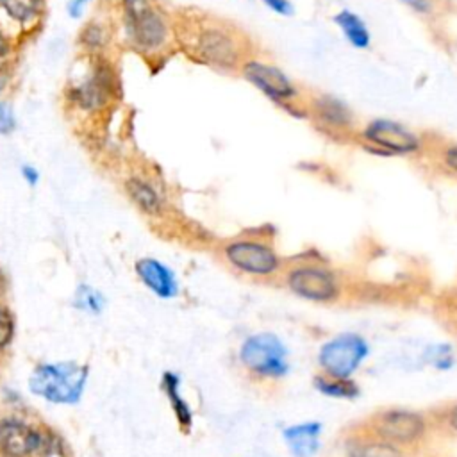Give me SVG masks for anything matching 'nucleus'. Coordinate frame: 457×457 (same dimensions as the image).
Here are the masks:
<instances>
[{"instance_id":"nucleus-1","label":"nucleus","mask_w":457,"mask_h":457,"mask_svg":"<svg viewBox=\"0 0 457 457\" xmlns=\"http://www.w3.org/2000/svg\"><path fill=\"white\" fill-rule=\"evenodd\" d=\"M175 14V41L187 59L220 73H239L246 59L262 52L239 23L198 9Z\"/></svg>"},{"instance_id":"nucleus-2","label":"nucleus","mask_w":457,"mask_h":457,"mask_svg":"<svg viewBox=\"0 0 457 457\" xmlns=\"http://www.w3.org/2000/svg\"><path fill=\"white\" fill-rule=\"evenodd\" d=\"M125 43L145 59H166L175 48V14L159 0H120Z\"/></svg>"},{"instance_id":"nucleus-3","label":"nucleus","mask_w":457,"mask_h":457,"mask_svg":"<svg viewBox=\"0 0 457 457\" xmlns=\"http://www.w3.org/2000/svg\"><path fill=\"white\" fill-rule=\"evenodd\" d=\"M241 370L257 382H280L291 373V352L271 330H257L243 337L236 350Z\"/></svg>"},{"instance_id":"nucleus-4","label":"nucleus","mask_w":457,"mask_h":457,"mask_svg":"<svg viewBox=\"0 0 457 457\" xmlns=\"http://www.w3.org/2000/svg\"><path fill=\"white\" fill-rule=\"evenodd\" d=\"M220 253L230 270L255 280L280 277L286 266L277 246L268 237L253 234H241L227 239L220 246Z\"/></svg>"},{"instance_id":"nucleus-5","label":"nucleus","mask_w":457,"mask_h":457,"mask_svg":"<svg viewBox=\"0 0 457 457\" xmlns=\"http://www.w3.org/2000/svg\"><path fill=\"white\" fill-rule=\"evenodd\" d=\"M434 420L427 412L411 407H386L373 412L362 425L371 436L400 446L405 452L418 450L430 437Z\"/></svg>"},{"instance_id":"nucleus-6","label":"nucleus","mask_w":457,"mask_h":457,"mask_svg":"<svg viewBox=\"0 0 457 457\" xmlns=\"http://www.w3.org/2000/svg\"><path fill=\"white\" fill-rule=\"evenodd\" d=\"M89 370L84 364L73 361L62 362H39L29 375V391L55 405H73L79 403L86 384Z\"/></svg>"},{"instance_id":"nucleus-7","label":"nucleus","mask_w":457,"mask_h":457,"mask_svg":"<svg viewBox=\"0 0 457 457\" xmlns=\"http://www.w3.org/2000/svg\"><path fill=\"white\" fill-rule=\"evenodd\" d=\"M118 79L104 55H87L84 70L68 84L66 100L79 112H102L116 98Z\"/></svg>"},{"instance_id":"nucleus-8","label":"nucleus","mask_w":457,"mask_h":457,"mask_svg":"<svg viewBox=\"0 0 457 457\" xmlns=\"http://www.w3.org/2000/svg\"><path fill=\"white\" fill-rule=\"evenodd\" d=\"M237 75H241L278 107L295 116H303L307 89L300 87L280 66L264 57L262 52L246 59Z\"/></svg>"},{"instance_id":"nucleus-9","label":"nucleus","mask_w":457,"mask_h":457,"mask_svg":"<svg viewBox=\"0 0 457 457\" xmlns=\"http://www.w3.org/2000/svg\"><path fill=\"white\" fill-rule=\"evenodd\" d=\"M280 280L284 287L311 303H332L343 295V280L328 264L303 259L286 264Z\"/></svg>"},{"instance_id":"nucleus-10","label":"nucleus","mask_w":457,"mask_h":457,"mask_svg":"<svg viewBox=\"0 0 457 457\" xmlns=\"http://www.w3.org/2000/svg\"><path fill=\"white\" fill-rule=\"evenodd\" d=\"M355 141L371 154L384 157H409L425 152V139L407 125L387 120L373 118L359 127Z\"/></svg>"},{"instance_id":"nucleus-11","label":"nucleus","mask_w":457,"mask_h":457,"mask_svg":"<svg viewBox=\"0 0 457 457\" xmlns=\"http://www.w3.org/2000/svg\"><path fill=\"white\" fill-rule=\"evenodd\" d=\"M371 353L370 341L359 332H337L325 339L316 352L320 373L336 378H353Z\"/></svg>"},{"instance_id":"nucleus-12","label":"nucleus","mask_w":457,"mask_h":457,"mask_svg":"<svg viewBox=\"0 0 457 457\" xmlns=\"http://www.w3.org/2000/svg\"><path fill=\"white\" fill-rule=\"evenodd\" d=\"M303 116L314 123L318 130L336 139H355L359 132V120L355 112L343 100L307 89Z\"/></svg>"},{"instance_id":"nucleus-13","label":"nucleus","mask_w":457,"mask_h":457,"mask_svg":"<svg viewBox=\"0 0 457 457\" xmlns=\"http://www.w3.org/2000/svg\"><path fill=\"white\" fill-rule=\"evenodd\" d=\"M46 432L20 416L0 418V457H37Z\"/></svg>"},{"instance_id":"nucleus-14","label":"nucleus","mask_w":457,"mask_h":457,"mask_svg":"<svg viewBox=\"0 0 457 457\" xmlns=\"http://www.w3.org/2000/svg\"><path fill=\"white\" fill-rule=\"evenodd\" d=\"M321 436L323 423L318 420L289 423L280 432V437L291 457H316L323 445Z\"/></svg>"},{"instance_id":"nucleus-15","label":"nucleus","mask_w":457,"mask_h":457,"mask_svg":"<svg viewBox=\"0 0 457 457\" xmlns=\"http://www.w3.org/2000/svg\"><path fill=\"white\" fill-rule=\"evenodd\" d=\"M136 275L137 278L157 296L162 300H171L179 295L180 286L175 271L162 261L155 257H141L136 261Z\"/></svg>"},{"instance_id":"nucleus-16","label":"nucleus","mask_w":457,"mask_h":457,"mask_svg":"<svg viewBox=\"0 0 457 457\" xmlns=\"http://www.w3.org/2000/svg\"><path fill=\"white\" fill-rule=\"evenodd\" d=\"M125 191L132 204L148 216H161L166 209L162 189L145 175H130L125 180Z\"/></svg>"},{"instance_id":"nucleus-17","label":"nucleus","mask_w":457,"mask_h":457,"mask_svg":"<svg viewBox=\"0 0 457 457\" xmlns=\"http://www.w3.org/2000/svg\"><path fill=\"white\" fill-rule=\"evenodd\" d=\"M345 457H409V452L366 432L350 434L345 441Z\"/></svg>"},{"instance_id":"nucleus-18","label":"nucleus","mask_w":457,"mask_h":457,"mask_svg":"<svg viewBox=\"0 0 457 457\" xmlns=\"http://www.w3.org/2000/svg\"><path fill=\"white\" fill-rule=\"evenodd\" d=\"M161 387L168 398V403L173 411V416L179 423V427L184 432H189L193 427V409L189 405V402L186 400V396L182 395L180 389V377L175 371H164L162 373V380H161Z\"/></svg>"},{"instance_id":"nucleus-19","label":"nucleus","mask_w":457,"mask_h":457,"mask_svg":"<svg viewBox=\"0 0 457 457\" xmlns=\"http://www.w3.org/2000/svg\"><path fill=\"white\" fill-rule=\"evenodd\" d=\"M334 23L339 27L345 39L359 50H364L371 43V34L364 20L352 9H341L334 14Z\"/></svg>"},{"instance_id":"nucleus-20","label":"nucleus","mask_w":457,"mask_h":457,"mask_svg":"<svg viewBox=\"0 0 457 457\" xmlns=\"http://www.w3.org/2000/svg\"><path fill=\"white\" fill-rule=\"evenodd\" d=\"M0 11L20 29H30L39 21L45 0H0Z\"/></svg>"},{"instance_id":"nucleus-21","label":"nucleus","mask_w":457,"mask_h":457,"mask_svg":"<svg viewBox=\"0 0 457 457\" xmlns=\"http://www.w3.org/2000/svg\"><path fill=\"white\" fill-rule=\"evenodd\" d=\"M312 387L332 400H355L361 396V386L353 378H336L318 373L312 378Z\"/></svg>"},{"instance_id":"nucleus-22","label":"nucleus","mask_w":457,"mask_h":457,"mask_svg":"<svg viewBox=\"0 0 457 457\" xmlns=\"http://www.w3.org/2000/svg\"><path fill=\"white\" fill-rule=\"evenodd\" d=\"M109 41H111L109 27L96 20L89 21L80 32V45L91 55H102V52L105 50Z\"/></svg>"},{"instance_id":"nucleus-23","label":"nucleus","mask_w":457,"mask_h":457,"mask_svg":"<svg viewBox=\"0 0 457 457\" xmlns=\"http://www.w3.org/2000/svg\"><path fill=\"white\" fill-rule=\"evenodd\" d=\"M423 362L437 371H450L457 364V355L450 343H432L423 350Z\"/></svg>"},{"instance_id":"nucleus-24","label":"nucleus","mask_w":457,"mask_h":457,"mask_svg":"<svg viewBox=\"0 0 457 457\" xmlns=\"http://www.w3.org/2000/svg\"><path fill=\"white\" fill-rule=\"evenodd\" d=\"M73 307L86 312V314H91V316H98L104 307H105V298L104 295L95 289L93 286H87V284H80L75 293H73V300H71Z\"/></svg>"},{"instance_id":"nucleus-25","label":"nucleus","mask_w":457,"mask_h":457,"mask_svg":"<svg viewBox=\"0 0 457 457\" xmlns=\"http://www.w3.org/2000/svg\"><path fill=\"white\" fill-rule=\"evenodd\" d=\"M400 2L405 4L418 16L430 21H437L439 18H443L450 7L448 0H400Z\"/></svg>"},{"instance_id":"nucleus-26","label":"nucleus","mask_w":457,"mask_h":457,"mask_svg":"<svg viewBox=\"0 0 457 457\" xmlns=\"http://www.w3.org/2000/svg\"><path fill=\"white\" fill-rule=\"evenodd\" d=\"M434 159L437 166L448 175L457 177V141H441L434 148Z\"/></svg>"},{"instance_id":"nucleus-27","label":"nucleus","mask_w":457,"mask_h":457,"mask_svg":"<svg viewBox=\"0 0 457 457\" xmlns=\"http://www.w3.org/2000/svg\"><path fill=\"white\" fill-rule=\"evenodd\" d=\"M14 339V314L7 303L0 302V352H5Z\"/></svg>"},{"instance_id":"nucleus-28","label":"nucleus","mask_w":457,"mask_h":457,"mask_svg":"<svg viewBox=\"0 0 457 457\" xmlns=\"http://www.w3.org/2000/svg\"><path fill=\"white\" fill-rule=\"evenodd\" d=\"M434 423H437L445 432L457 436V402H452L450 405L441 409L437 412V421Z\"/></svg>"},{"instance_id":"nucleus-29","label":"nucleus","mask_w":457,"mask_h":457,"mask_svg":"<svg viewBox=\"0 0 457 457\" xmlns=\"http://www.w3.org/2000/svg\"><path fill=\"white\" fill-rule=\"evenodd\" d=\"M16 129V116L14 109L9 102L0 98V136H7Z\"/></svg>"},{"instance_id":"nucleus-30","label":"nucleus","mask_w":457,"mask_h":457,"mask_svg":"<svg viewBox=\"0 0 457 457\" xmlns=\"http://www.w3.org/2000/svg\"><path fill=\"white\" fill-rule=\"evenodd\" d=\"M268 9L280 16H291L295 12V7L289 0H261Z\"/></svg>"},{"instance_id":"nucleus-31","label":"nucleus","mask_w":457,"mask_h":457,"mask_svg":"<svg viewBox=\"0 0 457 457\" xmlns=\"http://www.w3.org/2000/svg\"><path fill=\"white\" fill-rule=\"evenodd\" d=\"M20 173H21V179H23L29 186H36V184L39 182V179H41L39 170H37L36 166H32V164H23V166L20 168Z\"/></svg>"},{"instance_id":"nucleus-32","label":"nucleus","mask_w":457,"mask_h":457,"mask_svg":"<svg viewBox=\"0 0 457 457\" xmlns=\"http://www.w3.org/2000/svg\"><path fill=\"white\" fill-rule=\"evenodd\" d=\"M11 41L9 37L5 36V32L0 29V73L4 71V64L7 62L9 55H11Z\"/></svg>"},{"instance_id":"nucleus-33","label":"nucleus","mask_w":457,"mask_h":457,"mask_svg":"<svg viewBox=\"0 0 457 457\" xmlns=\"http://www.w3.org/2000/svg\"><path fill=\"white\" fill-rule=\"evenodd\" d=\"M87 4H89V0H68V5H66L68 16L70 18H80L84 14V9H86Z\"/></svg>"},{"instance_id":"nucleus-34","label":"nucleus","mask_w":457,"mask_h":457,"mask_svg":"<svg viewBox=\"0 0 457 457\" xmlns=\"http://www.w3.org/2000/svg\"><path fill=\"white\" fill-rule=\"evenodd\" d=\"M5 291H7V277L0 268V298L5 295Z\"/></svg>"}]
</instances>
